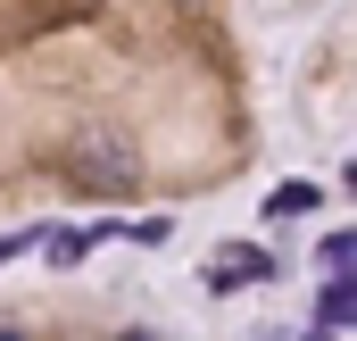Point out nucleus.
<instances>
[{
    "label": "nucleus",
    "mask_w": 357,
    "mask_h": 341,
    "mask_svg": "<svg viewBox=\"0 0 357 341\" xmlns=\"http://www.w3.org/2000/svg\"><path fill=\"white\" fill-rule=\"evenodd\" d=\"M75 183H91V191H125V183H133V159H125V150H116V142H100V133H91L84 150H75Z\"/></svg>",
    "instance_id": "f257e3e1"
},
{
    "label": "nucleus",
    "mask_w": 357,
    "mask_h": 341,
    "mask_svg": "<svg viewBox=\"0 0 357 341\" xmlns=\"http://www.w3.org/2000/svg\"><path fill=\"white\" fill-rule=\"evenodd\" d=\"M357 325V283L349 275H324V291H316V333H349Z\"/></svg>",
    "instance_id": "f03ea898"
},
{
    "label": "nucleus",
    "mask_w": 357,
    "mask_h": 341,
    "mask_svg": "<svg viewBox=\"0 0 357 341\" xmlns=\"http://www.w3.org/2000/svg\"><path fill=\"white\" fill-rule=\"evenodd\" d=\"M233 283H274V258L266 250H225L208 266V291H233Z\"/></svg>",
    "instance_id": "7ed1b4c3"
},
{
    "label": "nucleus",
    "mask_w": 357,
    "mask_h": 341,
    "mask_svg": "<svg viewBox=\"0 0 357 341\" xmlns=\"http://www.w3.org/2000/svg\"><path fill=\"white\" fill-rule=\"evenodd\" d=\"M316 208H324L316 183H274V200H266V217H316Z\"/></svg>",
    "instance_id": "20e7f679"
},
{
    "label": "nucleus",
    "mask_w": 357,
    "mask_h": 341,
    "mask_svg": "<svg viewBox=\"0 0 357 341\" xmlns=\"http://www.w3.org/2000/svg\"><path fill=\"white\" fill-rule=\"evenodd\" d=\"M349 258H357L349 233H324V250H316V266H324V275H349Z\"/></svg>",
    "instance_id": "39448f33"
},
{
    "label": "nucleus",
    "mask_w": 357,
    "mask_h": 341,
    "mask_svg": "<svg viewBox=\"0 0 357 341\" xmlns=\"http://www.w3.org/2000/svg\"><path fill=\"white\" fill-rule=\"evenodd\" d=\"M17 250H33V233H8V242H0V266H8Z\"/></svg>",
    "instance_id": "423d86ee"
},
{
    "label": "nucleus",
    "mask_w": 357,
    "mask_h": 341,
    "mask_svg": "<svg viewBox=\"0 0 357 341\" xmlns=\"http://www.w3.org/2000/svg\"><path fill=\"white\" fill-rule=\"evenodd\" d=\"M307 341H341V333H307Z\"/></svg>",
    "instance_id": "0eeeda50"
},
{
    "label": "nucleus",
    "mask_w": 357,
    "mask_h": 341,
    "mask_svg": "<svg viewBox=\"0 0 357 341\" xmlns=\"http://www.w3.org/2000/svg\"><path fill=\"white\" fill-rule=\"evenodd\" d=\"M0 341H25V333H0Z\"/></svg>",
    "instance_id": "6e6552de"
}]
</instances>
